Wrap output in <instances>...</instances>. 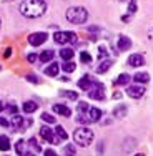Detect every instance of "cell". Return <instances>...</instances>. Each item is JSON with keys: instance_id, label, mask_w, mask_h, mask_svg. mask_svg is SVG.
Masks as SVG:
<instances>
[{"instance_id": "cell-32", "label": "cell", "mask_w": 153, "mask_h": 156, "mask_svg": "<svg viewBox=\"0 0 153 156\" xmlns=\"http://www.w3.org/2000/svg\"><path fill=\"white\" fill-rule=\"evenodd\" d=\"M128 12L130 13H135L137 12V2H135V0H132V2L128 3Z\"/></svg>"}, {"instance_id": "cell-29", "label": "cell", "mask_w": 153, "mask_h": 156, "mask_svg": "<svg viewBox=\"0 0 153 156\" xmlns=\"http://www.w3.org/2000/svg\"><path fill=\"white\" fill-rule=\"evenodd\" d=\"M65 156H75V146L73 144H67L65 146Z\"/></svg>"}, {"instance_id": "cell-17", "label": "cell", "mask_w": 153, "mask_h": 156, "mask_svg": "<svg viewBox=\"0 0 153 156\" xmlns=\"http://www.w3.org/2000/svg\"><path fill=\"white\" fill-rule=\"evenodd\" d=\"M52 58H53V50H43L42 53H40L38 60L42 62V63H48Z\"/></svg>"}, {"instance_id": "cell-39", "label": "cell", "mask_w": 153, "mask_h": 156, "mask_svg": "<svg viewBox=\"0 0 153 156\" xmlns=\"http://www.w3.org/2000/svg\"><path fill=\"white\" fill-rule=\"evenodd\" d=\"M9 111H10V113H13V115H17V106H15V105L9 106Z\"/></svg>"}, {"instance_id": "cell-26", "label": "cell", "mask_w": 153, "mask_h": 156, "mask_svg": "<svg viewBox=\"0 0 153 156\" xmlns=\"http://www.w3.org/2000/svg\"><path fill=\"white\" fill-rule=\"evenodd\" d=\"M60 95L62 96H67V98H70V100H78V93L77 91H60Z\"/></svg>"}, {"instance_id": "cell-38", "label": "cell", "mask_w": 153, "mask_h": 156, "mask_svg": "<svg viewBox=\"0 0 153 156\" xmlns=\"http://www.w3.org/2000/svg\"><path fill=\"white\" fill-rule=\"evenodd\" d=\"M0 126H10V123L5 120V118H0Z\"/></svg>"}, {"instance_id": "cell-11", "label": "cell", "mask_w": 153, "mask_h": 156, "mask_svg": "<svg viewBox=\"0 0 153 156\" xmlns=\"http://www.w3.org/2000/svg\"><path fill=\"white\" fill-rule=\"evenodd\" d=\"M128 65L130 66H141V65H145V58H143V55H140V53H133V55H130L128 57Z\"/></svg>"}, {"instance_id": "cell-34", "label": "cell", "mask_w": 153, "mask_h": 156, "mask_svg": "<svg viewBox=\"0 0 153 156\" xmlns=\"http://www.w3.org/2000/svg\"><path fill=\"white\" fill-rule=\"evenodd\" d=\"M25 78H27L28 81H32V83H40V81H42V80H40L38 76H35V75H27Z\"/></svg>"}, {"instance_id": "cell-20", "label": "cell", "mask_w": 153, "mask_h": 156, "mask_svg": "<svg viewBox=\"0 0 153 156\" xmlns=\"http://www.w3.org/2000/svg\"><path fill=\"white\" fill-rule=\"evenodd\" d=\"M10 146H12V144H10L9 136H5V135L0 136V151H9Z\"/></svg>"}, {"instance_id": "cell-6", "label": "cell", "mask_w": 153, "mask_h": 156, "mask_svg": "<svg viewBox=\"0 0 153 156\" xmlns=\"http://www.w3.org/2000/svg\"><path fill=\"white\" fill-rule=\"evenodd\" d=\"M88 96L93 100H105V88H103V85L102 83H92Z\"/></svg>"}, {"instance_id": "cell-21", "label": "cell", "mask_w": 153, "mask_h": 156, "mask_svg": "<svg viewBox=\"0 0 153 156\" xmlns=\"http://www.w3.org/2000/svg\"><path fill=\"white\" fill-rule=\"evenodd\" d=\"M130 78H132V76H130V75H126V73H122V75H120V76H118V78H117V80H115V81H113V83H115V85H117V87H120V85H128V81H130Z\"/></svg>"}, {"instance_id": "cell-24", "label": "cell", "mask_w": 153, "mask_h": 156, "mask_svg": "<svg viewBox=\"0 0 153 156\" xmlns=\"http://www.w3.org/2000/svg\"><path fill=\"white\" fill-rule=\"evenodd\" d=\"M55 133L58 135V140H60V141H67V138H68V135H67V131L63 129V126H60V125H58L57 128H55Z\"/></svg>"}, {"instance_id": "cell-22", "label": "cell", "mask_w": 153, "mask_h": 156, "mask_svg": "<svg viewBox=\"0 0 153 156\" xmlns=\"http://www.w3.org/2000/svg\"><path fill=\"white\" fill-rule=\"evenodd\" d=\"M126 115V106L125 105H118L117 108L113 110V116L115 118H123Z\"/></svg>"}, {"instance_id": "cell-37", "label": "cell", "mask_w": 153, "mask_h": 156, "mask_svg": "<svg viewBox=\"0 0 153 156\" xmlns=\"http://www.w3.org/2000/svg\"><path fill=\"white\" fill-rule=\"evenodd\" d=\"M43 156H58L55 151H52V150H45V153H43Z\"/></svg>"}, {"instance_id": "cell-12", "label": "cell", "mask_w": 153, "mask_h": 156, "mask_svg": "<svg viewBox=\"0 0 153 156\" xmlns=\"http://www.w3.org/2000/svg\"><path fill=\"white\" fill-rule=\"evenodd\" d=\"M117 47H118L120 51H125V50H128V48L132 47V40H130L128 37H125V35H120L118 37V42H117Z\"/></svg>"}, {"instance_id": "cell-10", "label": "cell", "mask_w": 153, "mask_h": 156, "mask_svg": "<svg viewBox=\"0 0 153 156\" xmlns=\"http://www.w3.org/2000/svg\"><path fill=\"white\" fill-rule=\"evenodd\" d=\"M30 123H32L30 120H28L27 123H25V120L20 116V115H13V116H12V121H10V125H12V128L15 129V131H17V129H22V128H25V126H28Z\"/></svg>"}, {"instance_id": "cell-41", "label": "cell", "mask_w": 153, "mask_h": 156, "mask_svg": "<svg viewBox=\"0 0 153 156\" xmlns=\"http://www.w3.org/2000/svg\"><path fill=\"white\" fill-rule=\"evenodd\" d=\"M3 108H5V103H2V101H0V111H2Z\"/></svg>"}, {"instance_id": "cell-13", "label": "cell", "mask_w": 153, "mask_h": 156, "mask_svg": "<svg viewBox=\"0 0 153 156\" xmlns=\"http://www.w3.org/2000/svg\"><path fill=\"white\" fill-rule=\"evenodd\" d=\"M92 83H93L92 78L88 75H85V76H82L80 80H78V88H80V90H87L88 91L92 88Z\"/></svg>"}, {"instance_id": "cell-44", "label": "cell", "mask_w": 153, "mask_h": 156, "mask_svg": "<svg viewBox=\"0 0 153 156\" xmlns=\"http://www.w3.org/2000/svg\"><path fill=\"white\" fill-rule=\"evenodd\" d=\"M0 27H2V20H0Z\"/></svg>"}, {"instance_id": "cell-16", "label": "cell", "mask_w": 153, "mask_h": 156, "mask_svg": "<svg viewBox=\"0 0 153 156\" xmlns=\"http://www.w3.org/2000/svg\"><path fill=\"white\" fill-rule=\"evenodd\" d=\"M133 80L137 83H147V81H150V75L147 72H138L137 75H133Z\"/></svg>"}, {"instance_id": "cell-3", "label": "cell", "mask_w": 153, "mask_h": 156, "mask_svg": "<svg viewBox=\"0 0 153 156\" xmlns=\"http://www.w3.org/2000/svg\"><path fill=\"white\" fill-rule=\"evenodd\" d=\"M67 20L70 23H75V25H80V23H85L88 18V12L85 7H70L65 13Z\"/></svg>"}, {"instance_id": "cell-18", "label": "cell", "mask_w": 153, "mask_h": 156, "mask_svg": "<svg viewBox=\"0 0 153 156\" xmlns=\"http://www.w3.org/2000/svg\"><path fill=\"white\" fill-rule=\"evenodd\" d=\"M38 108V105H37L35 101H25L24 105H22V110L25 111V113H33V111H37Z\"/></svg>"}, {"instance_id": "cell-5", "label": "cell", "mask_w": 153, "mask_h": 156, "mask_svg": "<svg viewBox=\"0 0 153 156\" xmlns=\"http://www.w3.org/2000/svg\"><path fill=\"white\" fill-rule=\"evenodd\" d=\"M53 40L55 43H60V45H65V43H72L77 40V35L73 32H55L53 33Z\"/></svg>"}, {"instance_id": "cell-2", "label": "cell", "mask_w": 153, "mask_h": 156, "mask_svg": "<svg viewBox=\"0 0 153 156\" xmlns=\"http://www.w3.org/2000/svg\"><path fill=\"white\" fill-rule=\"evenodd\" d=\"M93 138H95V135H93V131L90 128H87V126H80V128H77L75 133H73V140H75V143L78 144V146H82V148L90 146Z\"/></svg>"}, {"instance_id": "cell-9", "label": "cell", "mask_w": 153, "mask_h": 156, "mask_svg": "<svg viewBox=\"0 0 153 156\" xmlns=\"http://www.w3.org/2000/svg\"><path fill=\"white\" fill-rule=\"evenodd\" d=\"M126 95L130 96V98H141V96L145 95V88L141 87V85H132V87L126 88Z\"/></svg>"}, {"instance_id": "cell-14", "label": "cell", "mask_w": 153, "mask_h": 156, "mask_svg": "<svg viewBox=\"0 0 153 156\" xmlns=\"http://www.w3.org/2000/svg\"><path fill=\"white\" fill-rule=\"evenodd\" d=\"M53 111L58 115H62V116H65V118H68L70 115H72V110L67 105H53Z\"/></svg>"}, {"instance_id": "cell-35", "label": "cell", "mask_w": 153, "mask_h": 156, "mask_svg": "<svg viewBox=\"0 0 153 156\" xmlns=\"http://www.w3.org/2000/svg\"><path fill=\"white\" fill-rule=\"evenodd\" d=\"M98 55H100V58L107 57V48H105V47H100V48H98Z\"/></svg>"}, {"instance_id": "cell-8", "label": "cell", "mask_w": 153, "mask_h": 156, "mask_svg": "<svg viewBox=\"0 0 153 156\" xmlns=\"http://www.w3.org/2000/svg\"><path fill=\"white\" fill-rule=\"evenodd\" d=\"M40 136H42L43 140H47L48 143H52V144H60L58 143V138H55V135H53V129L50 128V126H42L40 128Z\"/></svg>"}, {"instance_id": "cell-30", "label": "cell", "mask_w": 153, "mask_h": 156, "mask_svg": "<svg viewBox=\"0 0 153 156\" xmlns=\"http://www.w3.org/2000/svg\"><path fill=\"white\" fill-rule=\"evenodd\" d=\"M24 144H25V141H24V140H18V141H17L15 150H17V153H18V154H24Z\"/></svg>"}, {"instance_id": "cell-1", "label": "cell", "mask_w": 153, "mask_h": 156, "mask_svg": "<svg viewBox=\"0 0 153 156\" xmlns=\"http://www.w3.org/2000/svg\"><path fill=\"white\" fill-rule=\"evenodd\" d=\"M18 10L27 18H38L47 12V3L45 0H24Z\"/></svg>"}, {"instance_id": "cell-7", "label": "cell", "mask_w": 153, "mask_h": 156, "mask_svg": "<svg viewBox=\"0 0 153 156\" xmlns=\"http://www.w3.org/2000/svg\"><path fill=\"white\" fill-rule=\"evenodd\" d=\"M47 38H48V35L45 32H35V33H30V35H28V43L33 47H38V45H42V43H45Z\"/></svg>"}, {"instance_id": "cell-19", "label": "cell", "mask_w": 153, "mask_h": 156, "mask_svg": "<svg viewBox=\"0 0 153 156\" xmlns=\"http://www.w3.org/2000/svg\"><path fill=\"white\" fill-rule=\"evenodd\" d=\"M73 55H75V51H73L72 48H63V50H60V57L65 62H72Z\"/></svg>"}, {"instance_id": "cell-31", "label": "cell", "mask_w": 153, "mask_h": 156, "mask_svg": "<svg viewBox=\"0 0 153 156\" xmlns=\"http://www.w3.org/2000/svg\"><path fill=\"white\" fill-rule=\"evenodd\" d=\"M42 120L47 123H55V116H52L50 113H42Z\"/></svg>"}, {"instance_id": "cell-43", "label": "cell", "mask_w": 153, "mask_h": 156, "mask_svg": "<svg viewBox=\"0 0 153 156\" xmlns=\"http://www.w3.org/2000/svg\"><path fill=\"white\" fill-rule=\"evenodd\" d=\"M135 156H143V153H138V154H135Z\"/></svg>"}, {"instance_id": "cell-36", "label": "cell", "mask_w": 153, "mask_h": 156, "mask_svg": "<svg viewBox=\"0 0 153 156\" xmlns=\"http://www.w3.org/2000/svg\"><path fill=\"white\" fill-rule=\"evenodd\" d=\"M37 58H38V57H37L35 53H30V55H28V57H27V60L30 62V63H33V62H37Z\"/></svg>"}, {"instance_id": "cell-28", "label": "cell", "mask_w": 153, "mask_h": 156, "mask_svg": "<svg viewBox=\"0 0 153 156\" xmlns=\"http://www.w3.org/2000/svg\"><path fill=\"white\" fill-rule=\"evenodd\" d=\"M80 60H82V63H90L92 62V55L87 53V51H82V53H80Z\"/></svg>"}, {"instance_id": "cell-33", "label": "cell", "mask_w": 153, "mask_h": 156, "mask_svg": "<svg viewBox=\"0 0 153 156\" xmlns=\"http://www.w3.org/2000/svg\"><path fill=\"white\" fill-rule=\"evenodd\" d=\"M30 146H32L35 151H42V148H40V144L35 141V138H32V140H30Z\"/></svg>"}, {"instance_id": "cell-25", "label": "cell", "mask_w": 153, "mask_h": 156, "mask_svg": "<svg viewBox=\"0 0 153 156\" xmlns=\"http://www.w3.org/2000/svg\"><path fill=\"white\" fill-rule=\"evenodd\" d=\"M75 68H77V65L73 62H65L62 65V70L63 72H67V73H72V72H75Z\"/></svg>"}, {"instance_id": "cell-42", "label": "cell", "mask_w": 153, "mask_h": 156, "mask_svg": "<svg viewBox=\"0 0 153 156\" xmlns=\"http://www.w3.org/2000/svg\"><path fill=\"white\" fill-rule=\"evenodd\" d=\"M24 156H35L33 153H24Z\"/></svg>"}, {"instance_id": "cell-27", "label": "cell", "mask_w": 153, "mask_h": 156, "mask_svg": "<svg viewBox=\"0 0 153 156\" xmlns=\"http://www.w3.org/2000/svg\"><path fill=\"white\" fill-rule=\"evenodd\" d=\"M88 108H90V106H88V103H85V101H80L77 105V111H78V113H85Z\"/></svg>"}, {"instance_id": "cell-15", "label": "cell", "mask_w": 153, "mask_h": 156, "mask_svg": "<svg viewBox=\"0 0 153 156\" xmlns=\"http://www.w3.org/2000/svg\"><path fill=\"white\" fill-rule=\"evenodd\" d=\"M58 70H60L58 63H53V62H52L50 65L45 68V75H47V76H57V75H58Z\"/></svg>"}, {"instance_id": "cell-23", "label": "cell", "mask_w": 153, "mask_h": 156, "mask_svg": "<svg viewBox=\"0 0 153 156\" xmlns=\"http://www.w3.org/2000/svg\"><path fill=\"white\" fill-rule=\"evenodd\" d=\"M111 66V60H103L102 63L98 65V68H97V73H105L108 68Z\"/></svg>"}, {"instance_id": "cell-40", "label": "cell", "mask_w": 153, "mask_h": 156, "mask_svg": "<svg viewBox=\"0 0 153 156\" xmlns=\"http://www.w3.org/2000/svg\"><path fill=\"white\" fill-rule=\"evenodd\" d=\"M10 55H12V48H7V51H5V58H9Z\"/></svg>"}, {"instance_id": "cell-4", "label": "cell", "mask_w": 153, "mask_h": 156, "mask_svg": "<svg viewBox=\"0 0 153 156\" xmlns=\"http://www.w3.org/2000/svg\"><path fill=\"white\" fill-rule=\"evenodd\" d=\"M102 110H98V108H95V106H90L85 113H78V116H77V121L78 123H85V125H88V123H97V121H100V118H102Z\"/></svg>"}]
</instances>
